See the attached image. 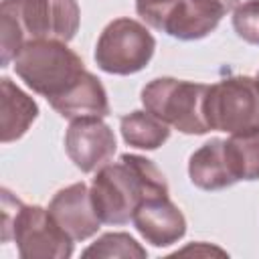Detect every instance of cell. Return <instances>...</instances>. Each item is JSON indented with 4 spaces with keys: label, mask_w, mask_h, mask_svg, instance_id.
Instances as JSON below:
<instances>
[{
    "label": "cell",
    "mask_w": 259,
    "mask_h": 259,
    "mask_svg": "<svg viewBox=\"0 0 259 259\" xmlns=\"http://www.w3.org/2000/svg\"><path fill=\"white\" fill-rule=\"evenodd\" d=\"M89 192L101 223L125 225L144 200L168 196V184L152 160L123 154L119 162L105 164L97 170Z\"/></svg>",
    "instance_id": "cell-1"
},
{
    "label": "cell",
    "mask_w": 259,
    "mask_h": 259,
    "mask_svg": "<svg viewBox=\"0 0 259 259\" xmlns=\"http://www.w3.org/2000/svg\"><path fill=\"white\" fill-rule=\"evenodd\" d=\"M77 0H2L0 49L2 67L34 40L69 42L79 28Z\"/></svg>",
    "instance_id": "cell-2"
},
{
    "label": "cell",
    "mask_w": 259,
    "mask_h": 259,
    "mask_svg": "<svg viewBox=\"0 0 259 259\" xmlns=\"http://www.w3.org/2000/svg\"><path fill=\"white\" fill-rule=\"evenodd\" d=\"M14 71L26 87L51 101L63 95L85 73V67L67 42L34 40L20 49L14 59Z\"/></svg>",
    "instance_id": "cell-3"
},
{
    "label": "cell",
    "mask_w": 259,
    "mask_h": 259,
    "mask_svg": "<svg viewBox=\"0 0 259 259\" xmlns=\"http://www.w3.org/2000/svg\"><path fill=\"white\" fill-rule=\"evenodd\" d=\"M208 85L160 77L142 89L144 107L164 123L182 134H206L208 121L204 113Z\"/></svg>",
    "instance_id": "cell-4"
},
{
    "label": "cell",
    "mask_w": 259,
    "mask_h": 259,
    "mask_svg": "<svg viewBox=\"0 0 259 259\" xmlns=\"http://www.w3.org/2000/svg\"><path fill=\"white\" fill-rule=\"evenodd\" d=\"M204 113L210 130L231 136L259 130V81L241 75L208 85Z\"/></svg>",
    "instance_id": "cell-5"
},
{
    "label": "cell",
    "mask_w": 259,
    "mask_h": 259,
    "mask_svg": "<svg viewBox=\"0 0 259 259\" xmlns=\"http://www.w3.org/2000/svg\"><path fill=\"white\" fill-rule=\"evenodd\" d=\"M156 49L152 32L134 18L111 20L95 47V61L101 71L113 75H130L142 71Z\"/></svg>",
    "instance_id": "cell-6"
},
{
    "label": "cell",
    "mask_w": 259,
    "mask_h": 259,
    "mask_svg": "<svg viewBox=\"0 0 259 259\" xmlns=\"http://www.w3.org/2000/svg\"><path fill=\"white\" fill-rule=\"evenodd\" d=\"M10 239L22 259H65L73 253V239L53 221L49 208L36 204H20Z\"/></svg>",
    "instance_id": "cell-7"
},
{
    "label": "cell",
    "mask_w": 259,
    "mask_h": 259,
    "mask_svg": "<svg viewBox=\"0 0 259 259\" xmlns=\"http://www.w3.org/2000/svg\"><path fill=\"white\" fill-rule=\"evenodd\" d=\"M65 150L81 172H93L115 154V136L99 117L75 119L65 134Z\"/></svg>",
    "instance_id": "cell-8"
},
{
    "label": "cell",
    "mask_w": 259,
    "mask_h": 259,
    "mask_svg": "<svg viewBox=\"0 0 259 259\" xmlns=\"http://www.w3.org/2000/svg\"><path fill=\"white\" fill-rule=\"evenodd\" d=\"M49 214L73 241L89 239L101 225L93 208L91 192L83 182L59 190L49 204Z\"/></svg>",
    "instance_id": "cell-9"
},
{
    "label": "cell",
    "mask_w": 259,
    "mask_h": 259,
    "mask_svg": "<svg viewBox=\"0 0 259 259\" xmlns=\"http://www.w3.org/2000/svg\"><path fill=\"white\" fill-rule=\"evenodd\" d=\"M132 221L138 233L154 247L172 245L186 233L184 214L168 196H154L144 200L136 208Z\"/></svg>",
    "instance_id": "cell-10"
},
{
    "label": "cell",
    "mask_w": 259,
    "mask_h": 259,
    "mask_svg": "<svg viewBox=\"0 0 259 259\" xmlns=\"http://www.w3.org/2000/svg\"><path fill=\"white\" fill-rule=\"evenodd\" d=\"M55 111H59L65 119H89V117H105L109 113L107 93L101 81L85 71L63 95L49 101Z\"/></svg>",
    "instance_id": "cell-11"
},
{
    "label": "cell",
    "mask_w": 259,
    "mask_h": 259,
    "mask_svg": "<svg viewBox=\"0 0 259 259\" xmlns=\"http://www.w3.org/2000/svg\"><path fill=\"white\" fill-rule=\"evenodd\" d=\"M227 12L212 0H180L170 12L164 30L180 40L202 38L212 32Z\"/></svg>",
    "instance_id": "cell-12"
},
{
    "label": "cell",
    "mask_w": 259,
    "mask_h": 259,
    "mask_svg": "<svg viewBox=\"0 0 259 259\" xmlns=\"http://www.w3.org/2000/svg\"><path fill=\"white\" fill-rule=\"evenodd\" d=\"M188 176L194 186L202 190H221L235 184V176L229 168L225 154V140H210L202 144L188 162Z\"/></svg>",
    "instance_id": "cell-13"
},
{
    "label": "cell",
    "mask_w": 259,
    "mask_h": 259,
    "mask_svg": "<svg viewBox=\"0 0 259 259\" xmlns=\"http://www.w3.org/2000/svg\"><path fill=\"white\" fill-rule=\"evenodd\" d=\"M36 103L16 87L8 77L0 81V140L2 144L14 142L26 134L36 119Z\"/></svg>",
    "instance_id": "cell-14"
},
{
    "label": "cell",
    "mask_w": 259,
    "mask_h": 259,
    "mask_svg": "<svg viewBox=\"0 0 259 259\" xmlns=\"http://www.w3.org/2000/svg\"><path fill=\"white\" fill-rule=\"evenodd\" d=\"M119 127H121L123 140L130 146L142 148V150H156L170 136L168 123H164L160 117H156L148 109L132 111V113L123 115L119 121Z\"/></svg>",
    "instance_id": "cell-15"
},
{
    "label": "cell",
    "mask_w": 259,
    "mask_h": 259,
    "mask_svg": "<svg viewBox=\"0 0 259 259\" xmlns=\"http://www.w3.org/2000/svg\"><path fill=\"white\" fill-rule=\"evenodd\" d=\"M225 154L237 182L259 178V130L225 140Z\"/></svg>",
    "instance_id": "cell-16"
},
{
    "label": "cell",
    "mask_w": 259,
    "mask_h": 259,
    "mask_svg": "<svg viewBox=\"0 0 259 259\" xmlns=\"http://www.w3.org/2000/svg\"><path fill=\"white\" fill-rule=\"evenodd\" d=\"M83 257H146V249L127 233H107L83 251Z\"/></svg>",
    "instance_id": "cell-17"
},
{
    "label": "cell",
    "mask_w": 259,
    "mask_h": 259,
    "mask_svg": "<svg viewBox=\"0 0 259 259\" xmlns=\"http://www.w3.org/2000/svg\"><path fill=\"white\" fill-rule=\"evenodd\" d=\"M233 26L243 40L259 45V0L239 4L233 12Z\"/></svg>",
    "instance_id": "cell-18"
},
{
    "label": "cell",
    "mask_w": 259,
    "mask_h": 259,
    "mask_svg": "<svg viewBox=\"0 0 259 259\" xmlns=\"http://www.w3.org/2000/svg\"><path fill=\"white\" fill-rule=\"evenodd\" d=\"M180 0H136L138 14L154 28L164 30V24Z\"/></svg>",
    "instance_id": "cell-19"
},
{
    "label": "cell",
    "mask_w": 259,
    "mask_h": 259,
    "mask_svg": "<svg viewBox=\"0 0 259 259\" xmlns=\"http://www.w3.org/2000/svg\"><path fill=\"white\" fill-rule=\"evenodd\" d=\"M20 200L16 196H12V192H8L6 188L2 190V243L10 241V229L14 223V217L20 208Z\"/></svg>",
    "instance_id": "cell-20"
},
{
    "label": "cell",
    "mask_w": 259,
    "mask_h": 259,
    "mask_svg": "<svg viewBox=\"0 0 259 259\" xmlns=\"http://www.w3.org/2000/svg\"><path fill=\"white\" fill-rule=\"evenodd\" d=\"M212 2H217L225 12H229V10H233V8H237L239 6V2L241 0H212Z\"/></svg>",
    "instance_id": "cell-21"
},
{
    "label": "cell",
    "mask_w": 259,
    "mask_h": 259,
    "mask_svg": "<svg viewBox=\"0 0 259 259\" xmlns=\"http://www.w3.org/2000/svg\"><path fill=\"white\" fill-rule=\"evenodd\" d=\"M257 81H259V73H257Z\"/></svg>",
    "instance_id": "cell-22"
}]
</instances>
